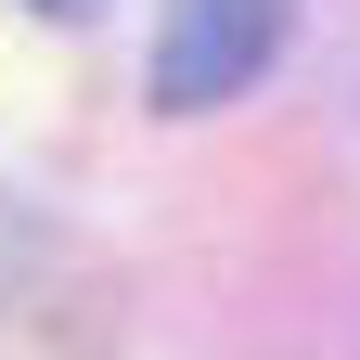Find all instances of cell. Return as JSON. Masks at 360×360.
<instances>
[{
	"label": "cell",
	"instance_id": "1",
	"mask_svg": "<svg viewBox=\"0 0 360 360\" xmlns=\"http://www.w3.org/2000/svg\"><path fill=\"white\" fill-rule=\"evenodd\" d=\"M283 39H296V0H167V26H155V103L167 116L245 103Z\"/></svg>",
	"mask_w": 360,
	"mask_h": 360
},
{
	"label": "cell",
	"instance_id": "2",
	"mask_svg": "<svg viewBox=\"0 0 360 360\" xmlns=\"http://www.w3.org/2000/svg\"><path fill=\"white\" fill-rule=\"evenodd\" d=\"M52 13H90V0H52Z\"/></svg>",
	"mask_w": 360,
	"mask_h": 360
}]
</instances>
